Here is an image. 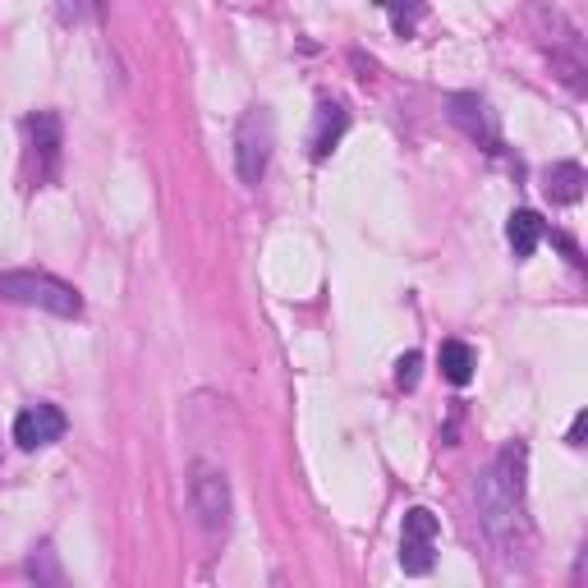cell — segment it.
Masks as SVG:
<instances>
[{
  "label": "cell",
  "instance_id": "4",
  "mask_svg": "<svg viewBox=\"0 0 588 588\" xmlns=\"http://www.w3.org/2000/svg\"><path fill=\"white\" fill-rule=\"evenodd\" d=\"M189 497L198 510V524L207 534H226L230 524V478L216 464H194L189 474Z\"/></svg>",
  "mask_w": 588,
  "mask_h": 588
},
{
  "label": "cell",
  "instance_id": "10",
  "mask_svg": "<svg viewBox=\"0 0 588 588\" xmlns=\"http://www.w3.org/2000/svg\"><path fill=\"white\" fill-rule=\"evenodd\" d=\"M584 184H588V175H584L579 162H556V166H547V175H543L547 198H551V203H561V207L584 198Z\"/></svg>",
  "mask_w": 588,
  "mask_h": 588
},
{
  "label": "cell",
  "instance_id": "7",
  "mask_svg": "<svg viewBox=\"0 0 588 588\" xmlns=\"http://www.w3.org/2000/svg\"><path fill=\"white\" fill-rule=\"evenodd\" d=\"M65 414H60L55 405H33V410H23L14 419V442L23 451H42V446H55L60 437H65Z\"/></svg>",
  "mask_w": 588,
  "mask_h": 588
},
{
  "label": "cell",
  "instance_id": "13",
  "mask_svg": "<svg viewBox=\"0 0 588 588\" xmlns=\"http://www.w3.org/2000/svg\"><path fill=\"white\" fill-rule=\"evenodd\" d=\"M419 373H423V354H400V363H395V386L400 391H414L419 386Z\"/></svg>",
  "mask_w": 588,
  "mask_h": 588
},
{
  "label": "cell",
  "instance_id": "3",
  "mask_svg": "<svg viewBox=\"0 0 588 588\" xmlns=\"http://www.w3.org/2000/svg\"><path fill=\"white\" fill-rule=\"evenodd\" d=\"M271 147H276V120L267 106H254L239 115L235 125V171L244 184H258L271 166Z\"/></svg>",
  "mask_w": 588,
  "mask_h": 588
},
{
  "label": "cell",
  "instance_id": "15",
  "mask_svg": "<svg viewBox=\"0 0 588 588\" xmlns=\"http://www.w3.org/2000/svg\"><path fill=\"white\" fill-rule=\"evenodd\" d=\"M28 570H33L38 579H51V584L60 579V570H55V561H51V547H42V551L33 556V566H28Z\"/></svg>",
  "mask_w": 588,
  "mask_h": 588
},
{
  "label": "cell",
  "instance_id": "5",
  "mask_svg": "<svg viewBox=\"0 0 588 588\" xmlns=\"http://www.w3.org/2000/svg\"><path fill=\"white\" fill-rule=\"evenodd\" d=\"M437 534H442V524L427 506H414L405 515V529H400V566H405V575H427L432 570Z\"/></svg>",
  "mask_w": 588,
  "mask_h": 588
},
{
  "label": "cell",
  "instance_id": "2",
  "mask_svg": "<svg viewBox=\"0 0 588 588\" xmlns=\"http://www.w3.org/2000/svg\"><path fill=\"white\" fill-rule=\"evenodd\" d=\"M0 299L23 303V308H42L51 318H79L83 313V295L47 271H0Z\"/></svg>",
  "mask_w": 588,
  "mask_h": 588
},
{
  "label": "cell",
  "instance_id": "11",
  "mask_svg": "<svg viewBox=\"0 0 588 588\" xmlns=\"http://www.w3.org/2000/svg\"><path fill=\"white\" fill-rule=\"evenodd\" d=\"M543 235H547V226H543V216H538V212H529V207L510 212V221H506V239H510L515 258H529V254L538 249V244H543Z\"/></svg>",
  "mask_w": 588,
  "mask_h": 588
},
{
  "label": "cell",
  "instance_id": "6",
  "mask_svg": "<svg viewBox=\"0 0 588 588\" xmlns=\"http://www.w3.org/2000/svg\"><path fill=\"white\" fill-rule=\"evenodd\" d=\"M451 106V120L455 125L470 134L478 147H487V152H497L502 147V134H497V120H492V111H487V102L478 97V92H455V97L446 102Z\"/></svg>",
  "mask_w": 588,
  "mask_h": 588
},
{
  "label": "cell",
  "instance_id": "9",
  "mask_svg": "<svg viewBox=\"0 0 588 588\" xmlns=\"http://www.w3.org/2000/svg\"><path fill=\"white\" fill-rule=\"evenodd\" d=\"M345 130H350V111L340 106V102H322L318 106V130H313V162H327L331 152H336V143L345 138Z\"/></svg>",
  "mask_w": 588,
  "mask_h": 588
},
{
  "label": "cell",
  "instance_id": "8",
  "mask_svg": "<svg viewBox=\"0 0 588 588\" xmlns=\"http://www.w3.org/2000/svg\"><path fill=\"white\" fill-rule=\"evenodd\" d=\"M28 147L38 157V179H51L55 175V162H60V115L55 111H38L28 115Z\"/></svg>",
  "mask_w": 588,
  "mask_h": 588
},
{
  "label": "cell",
  "instance_id": "14",
  "mask_svg": "<svg viewBox=\"0 0 588 588\" xmlns=\"http://www.w3.org/2000/svg\"><path fill=\"white\" fill-rule=\"evenodd\" d=\"M386 6H391V19H395L400 33H410V28L419 23V14H423L419 0H386Z\"/></svg>",
  "mask_w": 588,
  "mask_h": 588
},
{
  "label": "cell",
  "instance_id": "1",
  "mask_svg": "<svg viewBox=\"0 0 588 588\" xmlns=\"http://www.w3.org/2000/svg\"><path fill=\"white\" fill-rule=\"evenodd\" d=\"M524 474H529V446L510 442L502 455L487 464V474L478 478V519L487 543L497 547L506 561L529 551V515H524Z\"/></svg>",
  "mask_w": 588,
  "mask_h": 588
},
{
  "label": "cell",
  "instance_id": "16",
  "mask_svg": "<svg viewBox=\"0 0 588 588\" xmlns=\"http://www.w3.org/2000/svg\"><path fill=\"white\" fill-rule=\"evenodd\" d=\"M584 427H588V414L579 410V414H575V423H570V446H584Z\"/></svg>",
  "mask_w": 588,
  "mask_h": 588
},
{
  "label": "cell",
  "instance_id": "12",
  "mask_svg": "<svg viewBox=\"0 0 588 588\" xmlns=\"http://www.w3.org/2000/svg\"><path fill=\"white\" fill-rule=\"evenodd\" d=\"M437 363H442V378H446L451 386H470L474 368H478V354H474V345H464V340H446L442 354H437Z\"/></svg>",
  "mask_w": 588,
  "mask_h": 588
}]
</instances>
